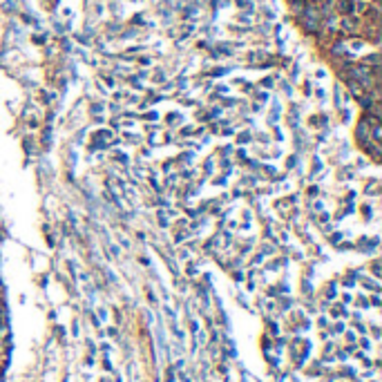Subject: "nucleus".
<instances>
[{
    "instance_id": "obj_1",
    "label": "nucleus",
    "mask_w": 382,
    "mask_h": 382,
    "mask_svg": "<svg viewBox=\"0 0 382 382\" xmlns=\"http://www.w3.org/2000/svg\"><path fill=\"white\" fill-rule=\"evenodd\" d=\"M340 27H342L344 32H348V34H356L358 27H360V22H358L353 16H344V18H342V25H340Z\"/></svg>"
},
{
    "instance_id": "obj_2",
    "label": "nucleus",
    "mask_w": 382,
    "mask_h": 382,
    "mask_svg": "<svg viewBox=\"0 0 382 382\" xmlns=\"http://www.w3.org/2000/svg\"><path fill=\"white\" fill-rule=\"evenodd\" d=\"M340 12L342 14H353V0H340Z\"/></svg>"
}]
</instances>
